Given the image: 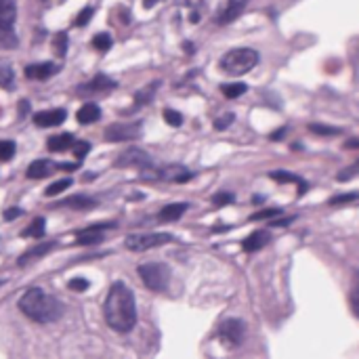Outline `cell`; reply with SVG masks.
I'll list each match as a JSON object with an SVG mask.
<instances>
[{"label": "cell", "mask_w": 359, "mask_h": 359, "mask_svg": "<svg viewBox=\"0 0 359 359\" xmlns=\"http://www.w3.org/2000/svg\"><path fill=\"white\" fill-rule=\"evenodd\" d=\"M104 316L114 332L126 334L137 326V302L124 282H114L104 302Z\"/></svg>", "instance_id": "obj_1"}, {"label": "cell", "mask_w": 359, "mask_h": 359, "mask_svg": "<svg viewBox=\"0 0 359 359\" xmlns=\"http://www.w3.org/2000/svg\"><path fill=\"white\" fill-rule=\"evenodd\" d=\"M19 309L26 318L44 326V324H53L61 320L66 304L57 296L44 292L42 288H30L19 298Z\"/></svg>", "instance_id": "obj_2"}, {"label": "cell", "mask_w": 359, "mask_h": 359, "mask_svg": "<svg viewBox=\"0 0 359 359\" xmlns=\"http://www.w3.org/2000/svg\"><path fill=\"white\" fill-rule=\"evenodd\" d=\"M259 64V53L254 48H233L221 59V68L229 76H242Z\"/></svg>", "instance_id": "obj_3"}, {"label": "cell", "mask_w": 359, "mask_h": 359, "mask_svg": "<svg viewBox=\"0 0 359 359\" xmlns=\"http://www.w3.org/2000/svg\"><path fill=\"white\" fill-rule=\"evenodd\" d=\"M15 19H17V5L15 0H0V48H17V34H15Z\"/></svg>", "instance_id": "obj_4"}, {"label": "cell", "mask_w": 359, "mask_h": 359, "mask_svg": "<svg viewBox=\"0 0 359 359\" xmlns=\"http://www.w3.org/2000/svg\"><path fill=\"white\" fill-rule=\"evenodd\" d=\"M137 273L141 275L143 284L153 290V292H162L171 284V267L166 263H145L139 265Z\"/></svg>", "instance_id": "obj_5"}, {"label": "cell", "mask_w": 359, "mask_h": 359, "mask_svg": "<svg viewBox=\"0 0 359 359\" xmlns=\"http://www.w3.org/2000/svg\"><path fill=\"white\" fill-rule=\"evenodd\" d=\"M173 233H164V231H158V233H135V235H128L124 240V246L133 252H145V250H151V248H158V246H164L168 242H173Z\"/></svg>", "instance_id": "obj_6"}, {"label": "cell", "mask_w": 359, "mask_h": 359, "mask_svg": "<svg viewBox=\"0 0 359 359\" xmlns=\"http://www.w3.org/2000/svg\"><path fill=\"white\" fill-rule=\"evenodd\" d=\"M116 166L118 168H139V171H149L151 166H153V160H151V156L145 151V149H141V147H128V149H124L120 156H118V160H116Z\"/></svg>", "instance_id": "obj_7"}, {"label": "cell", "mask_w": 359, "mask_h": 359, "mask_svg": "<svg viewBox=\"0 0 359 359\" xmlns=\"http://www.w3.org/2000/svg\"><path fill=\"white\" fill-rule=\"evenodd\" d=\"M141 133H143L141 122H114L106 128V139L110 143H122L141 137Z\"/></svg>", "instance_id": "obj_8"}, {"label": "cell", "mask_w": 359, "mask_h": 359, "mask_svg": "<svg viewBox=\"0 0 359 359\" xmlns=\"http://www.w3.org/2000/svg\"><path fill=\"white\" fill-rule=\"evenodd\" d=\"M118 86L116 80H112L108 74H97L93 80L82 82L76 86V95L78 97H86V95H97V93H110Z\"/></svg>", "instance_id": "obj_9"}, {"label": "cell", "mask_w": 359, "mask_h": 359, "mask_svg": "<svg viewBox=\"0 0 359 359\" xmlns=\"http://www.w3.org/2000/svg\"><path fill=\"white\" fill-rule=\"evenodd\" d=\"M219 332H221L223 342H227L229 347H240L244 342V336H246V324L242 320L231 318V320H225L221 324Z\"/></svg>", "instance_id": "obj_10"}, {"label": "cell", "mask_w": 359, "mask_h": 359, "mask_svg": "<svg viewBox=\"0 0 359 359\" xmlns=\"http://www.w3.org/2000/svg\"><path fill=\"white\" fill-rule=\"evenodd\" d=\"M156 177L162 181H168V183H187L193 179V173L189 168H185L183 164H168V166L160 168L156 173Z\"/></svg>", "instance_id": "obj_11"}, {"label": "cell", "mask_w": 359, "mask_h": 359, "mask_svg": "<svg viewBox=\"0 0 359 359\" xmlns=\"http://www.w3.org/2000/svg\"><path fill=\"white\" fill-rule=\"evenodd\" d=\"M68 118V112L66 110H44V112H38L34 114V124L40 126V128H50V126H59L64 124Z\"/></svg>", "instance_id": "obj_12"}, {"label": "cell", "mask_w": 359, "mask_h": 359, "mask_svg": "<svg viewBox=\"0 0 359 359\" xmlns=\"http://www.w3.org/2000/svg\"><path fill=\"white\" fill-rule=\"evenodd\" d=\"M269 242H271V233H269L267 229H259V231H252V233L242 242V248H244V252L252 254V252H256V250L265 248Z\"/></svg>", "instance_id": "obj_13"}, {"label": "cell", "mask_w": 359, "mask_h": 359, "mask_svg": "<svg viewBox=\"0 0 359 359\" xmlns=\"http://www.w3.org/2000/svg\"><path fill=\"white\" fill-rule=\"evenodd\" d=\"M246 5H248V0H227V7H225V9L221 11V15L217 17V23H219V26H225V23L235 21V19L244 13Z\"/></svg>", "instance_id": "obj_14"}, {"label": "cell", "mask_w": 359, "mask_h": 359, "mask_svg": "<svg viewBox=\"0 0 359 359\" xmlns=\"http://www.w3.org/2000/svg\"><path fill=\"white\" fill-rule=\"evenodd\" d=\"M55 246H57L55 242H40V244H36L34 248H30L28 252H23V254L19 256L17 265H19V267H26L28 263H32V261H36V259H42V256L48 254Z\"/></svg>", "instance_id": "obj_15"}, {"label": "cell", "mask_w": 359, "mask_h": 359, "mask_svg": "<svg viewBox=\"0 0 359 359\" xmlns=\"http://www.w3.org/2000/svg\"><path fill=\"white\" fill-rule=\"evenodd\" d=\"M53 74H57V66L50 64V61H44V64H32L26 68V76L30 80H48Z\"/></svg>", "instance_id": "obj_16"}, {"label": "cell", "mask_w": 359, "mask_h": 359, "mask_svg": "<svg viewBox=\"0 0 359 359\" xmlns=\"http://www.w3.org/2000/svg\"><path fill=\"white\" fill-rule=\"evenodd\" d=\"M99 204L97 197H90V195H72V197H66L64 202H59V206H68L72 211H90Z\"/></svg>", "instance_id": "obj_17"}, {"label": "cell", "mask_w": 359, "mask_h": 359, "mask_svg": "<svg viewBox=\"0 0 359 359\" xmlns=\"http://www.w3.org/2000/svg\"><path fill=\"white\" fill-rule=\"evenodd\" d=\"M189 208L187 202H177V204H168V206H164L160 213H158V219L164 221V223H173L177 219H181L185 215V211Z\"/></svg>", "instance_id": "obj_18"}, {"label": "cell", "mask_w": 359, "mask_h": 359, "mask_svg": "<svg viewBox=\"0 0 359 359\" xmlns=\"http://www.w3.org/2000/svg\"><path fill=\"white\" fill-rule=\"evenodd\" d=\"M269 177L273 179V181H278V183H296L298 185V195H304V191H307V181L304 179H300L298 175H294V173H286V171H273V173H269Z\"/></svg>", "instance_id": "obj_19"}, {"label": "cell", "mask_w": 359, "mask_h": 359, "mask_svg": "<svg viewBox=\"0 0 359 359\" xmlns=\"http://www.w3.org/2000/svg\"><path fill=\"white\" fill-rule=\"evenodd\" d=\"M99 118H101V110H99L97 104H84V106L78 110V114H76V120H78L80 124H93V122H97Z\"/></svg>", "instance_id": "obj_20"}, {"label": "cell", "mask_w": 359, "mask_h": 359, "mask_svg": "<svg viewBox=\"0 0 359 359\" xmlns=\"http://www.w3.org/2000/svg\"><path fill=\"white\" fill-rule=\"evenodd\" d=\"M50 171H55V164L48 160H36L28 166V177L30 179H44L50 175Z\"/></svg>", "instance_id": "obj_21"}, {"label": "cell", "mask_w": 359, "mask_h": 359, "mask_svg": "<svg viewBox=\"0 0 359 359\" xmlns=\"http://www.w3.org/2000/svg\"><path fill=\"white\" fill-rule=\"evenodd\" d=\"M158 88H160V80H153V82H149L143 90H139V93L135 95V110L147 106L149 101L153 99V95H156Z\"/></svg>", "instance_id": "obj_22"}, {"label": "cell", "mask_w": 359, "mask_h": 359, "mask_svg": "<svg viewBox=\"0 0 359 359\" xmlns=\"http://www.w3.org/2000/svg\"><path fill=\"white\" fill-rule=\"evenodd\" d=\"M74 135H70V133H64V135H57V137H50L48 139V143H46V147L50 149V151H66V149H70L72 145H74Z\"/></svg>", "instance_id": "obj_23"}, {"label": "cell", "mask_w": 359, "mask_h": 359, "mask_svg": "<svg viewBox=\"0 0 359 359\" xmlns=\"http://www.w3.org/2000/svg\"><path fill=\"white\" fill-rule=\"evenodd\" d=\"M13 84H15L13 66L7 59H0V86H3V88H11Z\"/></svg>", "instance_id": "obj_24"}, {"label": "cell", "mask_w": 359, "mask_h": 359, "mask_svg": "<svg viewBox=\"0 0 359 359\" xmlns=\"http://www.w3.org/2000/svg\"><path fill=\"white\" fill-rule=\"evenodd\" d=\"M99 242H104V231H78L76 233L78 246H88V244H99Z\"/></svg>", "instance_id": "obj_25"}, {"label": "cell", "mask_w": 359, "mask_h": 359, "mask_svg": "<svg viewBox=\"0 0 359 359\" xmlns=\"http://www.w3.org/2000/svg\"><path fill=\"white\" fill-rule=\"evenodd\" d=\"M44 225H46V221L42 217L40 219H34L30 223V227L21 231V237H36V240H40L44 235Z\"/></svg>", "instance_id": "obj_26"}, {"label": "cell", "mask_w": 359, "mask_h": 359, "mask_svg": "<svg viewBox=\"0 0 359 359\" xmlns=\"http://www.w3.org/2000/svg\"><path fill=\"white\" fill-rule=\"evenodd\" d=\"M112 44H114V40L106 32H101L93 38V46H95V50H99V53H108V50L112 48Z\"/></svg>", "instance_id": "obj_27"}, {"label": "cell", "mask_w": 359, "mask_h": 359, "mask_svg": "<svg viewBox=\"0 0 359 359\" xmlns=\"http://www.w3.org/2000/svg\"><path fill=\"white\" fill-rule=\"evenodd\" d=\"M221 90H223V95L227 99H237V97H242L248 90V86L244 82H233V84H223Z\"/></svg>", "instance_id": "obj_28"}, {"label": "cell", "mask_w": 359, "mask_h": 359, "mask_svg": "<svg viewBox=\"0 0 359 359\" xmlns=\"http://www.w3.org/2000/svg\"><path fill=\"white\" fill-rule=\"evenodd\" d=\"M15 141H11V139H0V160L3 162H7V160H11L13 156H15Z\"/></svg>", "instance_id": "obj_29"}, {"label": "cell", "mask_w": 359, "mask_h": 359, "mask_svg": "<svg viewBox=\"0 0 359 359\" xmlns=\"http://www.w3.org/2000/svg\"><path fill=\"white\" fill-rule=\"evenodd\" d=\"M309 130L316 133V135H322V137H336V135L342 133L340 128H334V126H328V124H318V122L309 124Z\"/></svg>", "instance_id": "obj_30"}, {"label": "cell", "mask_w": 359, "mask_h": 359, "mask_svg": "<svg viewBox=\"0 0 359 359\" xmlns=\"http://www.w3.org/2000/svg\"><path fill=\"white\" fill-rule=\"evenodd\" d=\"M72 183H74L72 179H59V181H55L53 185H48L44 193H46L48 197H53V195H57V193H61L64 189H68V187H72Z\"/></svg>", "instance_id": "obj_31"}, {"label": "cell", "mask_w": 359, "mask_h": 359, "mask_svg": "<svg viewBox=\"0 0 359 359\" xmlns=\"http://www.w3.org/2000/svg\"><path fill=\"white\" fill-rule=\"evenodd\" d=\"M53 48H55V55H57V57H64V55H66V50H68V34H66V32H59V34L55 36Z\"/></svg>", "instance_id": "obj_32"}, {"label": "cell", "mask_w": 359, "mask_h": 359, "mask_svg": "<svg viewBox=\"0 0 359 359\" xmlns=\"http://www.w3.org/2000/svg\"><path fill=\"white\" fill-rule=\"evenodd\" d=\"M282 215V208H267V211H259L250 215V221H267V219H275Z\"/></svg>", "instance_id": "obj_33"}, {"label": "cell", "mask_w": 359, "mask_h": 359, "mask_svg": "<svg viewBox=\"0 0 359 359\" xmlns=\"http://www.w3.org/2000/svg\"><path fill=\"white\" fill-rule=\"evenodd\" d=\"M95 15V7H84L78 15H76V19H74V23L78 26V28H84L88 21H90V17Z\"/></svg>", "instance_id": "obj_34"}, {"label": "cell", "mask_w": 359, "mask_h": 359, "mask_svg": "<svg viewBox=\"0 0 359 359\" xmlns=\"http://www.w3.org/2000/svg\"><path fill=\"white\" fill-rule=\"evenodd\" d=\"M70 149L74 151V156L80 160V158H84L86 153L90 151V143H88V141H74V145H72Z\"/></svg>", "instance_id": "obj_35"}, {"label": "cell", "mask_w": 359, "mask_h": 359, "mask_svg": "<svg viewBox=\"0 0 359 359\" xmlns=\"http://www.w3.org/2000/svg\"><path fill=\"white\" fill-rule=\"evenodd\" d=\"M235 200V195L231 191H219L213 195V204L215 206H225V204H231Z\"/></svg>", "instance_id": "obj_36"}, {"label": "cell", "mask_w": 359, "mask_h": 359, "mask_svg": "<svg viewBox=\"0 0 359 359\" xmlns=\"http://www.w3.org/2000/svg\"><path fill=\"white\" fill-rule=\"evenodd\" d=\"M357 171H359V164L355 162V164H351L349 168H345V171H340L338 173V177H336V181L338 183H345V181H351L355 175H357Z\"/></svg>", "instance_id": "obj_37"}, {"label": "cell", "mask_w": 359, "mask_h": 359, "mask_svg": "<svg viewBox=\"0 0 359 359\" xmlns=\"http://www.w3.org/2000/svg\"><path fill=\"white\" fill-rule=\"evenodd\" d=\"M164 120L171 126H181L183 124V116L179 112H175V110H164Z\"/></svg>", "instance_id": "obj_38"}, {"label": "cell", "mask_w": 359, "mask_h": 359, "mask_svg": "<svg viewBox=\"0 0 359 359\" xmlns=\"http://www.w3.org/2000/svg\"><path fill=\"white\" fill-rule=\"evenodd\" d=\"M355 200H357V191L345 193V195H334V197L330 200V204H332V206H340V204H351V202H355Z\"/></svg>", "instance_id": "obj_39"}, {"label": "cell", "mask_w": 359, "mask_h": 359, "mask_svg": "<svg viewBox=\"0 0 359 359\" xmlns=\"http://www.w3.org/2000/svg\"><path fill=\"white\" fill-rule=\"evenodd\" d=\"M233 120H235V116L229 112V114H225L223 118H217V120H215V128H217V130H225V128H229V124H231Z\"/></svg>", "instance_id": "obj_40"}, {"label": "cell", "mask_w": 359, "mask_h": 359, "mask_svg": "<svg viewBox=\"0 0 359 359\" xmlns=\"http://www.w3.org/2000/svg\"><path fill=\"white\" fill-rule=\"evenodd\" d=\"M68 286H70V290H74V292H84L90 284H88V280H84V278H74Z\"/></svg>", "instance_id": "obj_41"}, {"label": "cell", "mask_w": 359, "mask_h": 359, "mask_svg": "<svg viewBox=\"0 0 359 359\" xmlns=\"http://www.w3.org/2000/svg\"><path fill=\"white\" fill-rule=\"evenodd\" d=\"M21 215H23V211L17 208V206H13V208H9V211L3 213V217H5L7 221H13V219H17V217H21Z\"/></svg>", "instance_id": "obj_42"}, {"label": "cell", "mask_w": 359, "mask_h": 359, "mask_svg": "<svg viewBox=\"0 0 359 359\" xmlns=\"http://www.w3.org/2000/svg\"><path fill=\"white\" fill-rule=\"evenodd\" d=\"M292 221H294V217H288V219H282V221H273L271 225H273V227H286V225H290Z\"/></svg>", "instance_id": "obj_43"}, {"label": "cell", "mask_w": 359, "mask_h": 359, "mask_svg": "<svg viewBox=\"0 0 359 359\" xmlns=\"http://www.w3.org/2000/svg\"><path fill=\"white\" fill-rule=\"evenodd\" d=\"M160 0H143V5H145V9H151L153 5H158Z\"/></svg>", "instance_id": "obj_44"}, {"label": "cell", "mask_w": 359, "mask_h": 359, "mask_svg": "<svg viewBox=\"0 0 359 359\" xmlns=\"http://www.w3.org/2000/svg\"><path fill=\"white\" fill-rule=\"evenodd\" d=\"M357 145H359V141H357L355 137H353V139H349V143H347V147H351V149H355Z\"/></svg>", "instance_id": "obj_45"}, {"label": "cell", "mask_w": 359, "mask_h": 359, "mask_svg": "<svg viewBox=\"0 0 359 359\" xmlns=\"http://www.w3.org/2000/svg\"><path fill=\"white\" fill-rule=\"evenodd\" d=\"M263 200H265L263 195H254V197H252V202H254V204H259V202H263Z\"/></svg>", "instance_id": "obj_46"}]
</instances>
